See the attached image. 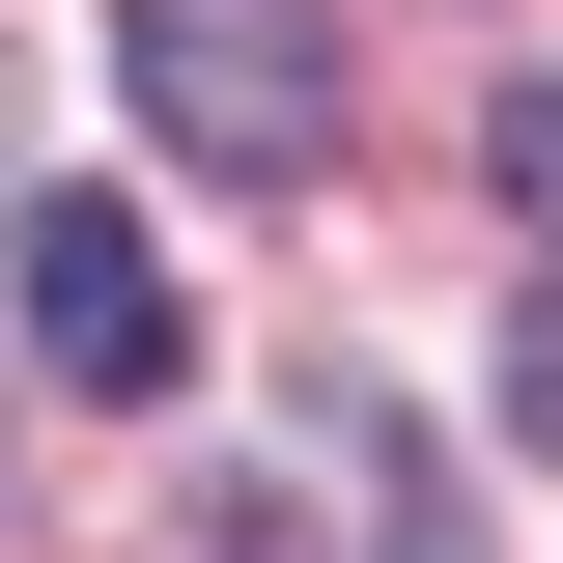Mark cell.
Segmentation results:
<instances>
[{"mask_svg": "<svg viewBox=\"0 0 563 563\" xmlns=\"http://www.w3.org/2000/svg\"><path fill=\"white\" fill-rule=\"evenodd\" d=\"M113 85L169 169H225V198H282L310 141H339V57L282 29V0H113Z\"/></svg>", "mask_w": 563, "mask_h": 563, "instance_id": "cell-1", "label": "cell"}, {"mask_svg": "<svg viewBox=\"0 0 563 563\" xmlns=\"http://www.w3.org/2000/svg\"><path fill=\"white\" fill-rule=\"evenodd\" d=\"M0 310H29V366H57V395H169V366H198V310H169V254H141L113 198H29Z\"/></svg>", "mask_w": 563, "mask_h": 563, "instance_id": "cell-2", "label": "cell"}, {"mask_svg": "<svg viewBox=\"0 0 563 563\" xmlns=\"http://www.w3.org/2000/svg\"><path fill=\"white\" fill-rule=\"evenodd\" d=\"M507 451H563V282H507Z\"/></svg>", "mask_w": 563, "mask_h": 563, "instance_id": "cell-3", "label": "cell"}, {"mask_svg": "<svg viewBox=\"0 0 563 563\" xmlns=\"http://www.w3.org/2000/svg\"><path fill=\"white\" fill-rule=\"evenodd\" d=\"M507 225H563V57L507 85Z\"/></svg>", "mask_w": 563, "mask_h": 563, "instance_id": "cell-4", "label": "cell"}]
</instances>
